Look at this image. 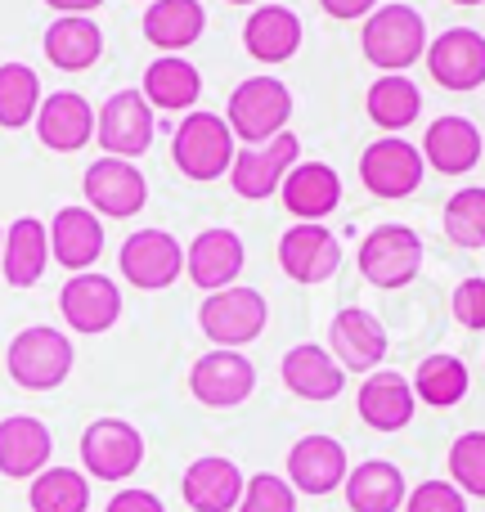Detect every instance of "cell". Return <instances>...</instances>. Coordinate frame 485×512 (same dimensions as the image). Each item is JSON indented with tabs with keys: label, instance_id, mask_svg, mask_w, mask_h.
I'll list each match as a JSON object with an SVG mask.
<instances>
[{
	"label": "cell",
	"instance_id": "obj_18",
	"mask_svg": "<svg viewBox=\"0 0 485 512\" xmlns=\"http://www.w3.org/2000/svg\"><path fill=\"white\" fill-rule=\"evenodd\" d=\"M346 481V445L337 436L310 432L288 450V486L297 495L324 499Z\"/></svg>",
	"mask_w": 485,
	"mask_h": 512
},
{
	"label": "cell",
	"instance_id": "obj_43",
	"mask_svg": "<svg viewBox=\"0 0 485 512\" xmlns=\"http://www.w3.org/2000/svg\"><path fill=\"white\" fill-rule=\"evenodd\" d=\"M104 512H167V504H162L153 490H140V486H131V490H117L113 499H108V508Z\"/></svg>",
	"mask_w": 485,
	"mask_h": 512
},
{
	"label": "cell",
	"instance_id": "obj_17",
	"mask_svg": "<svg viewBox=\"0 0 485 512\" xmlns=\"http://www.w3.org/2000/svg\"><path fill=\"white\" fill-rule=\"evenodd\" d=\"M387 346L391 342H387L382 319L364 306L337 310L333 324H328V351H333V360L346 373H373L382 364V355H387Z\"/></svg>",
	"mask_w": 485,
	"mask_h": 512
},
{
	"label": "cell",
	"instance_id": "obj_41",
	"mask_svg": "<svg viewBox=\"0 0 485 512\" xmlns=\"http://www.w3.org/2000/svg\"><path fill=\"white\" fill-rule=\"evenodd\" d=\"M405 512H468V499L454 481H423L418 490H409Z\"/></svg>",
	"mask_w": 485,
	"mask_h": 512
},
{
	"label": "cell",
	"instance_id": "obj_31",
	"mask_svg": "<svg viewBox=\"0 0 485 512\" xmlns=\"http://www.w3.org/2000/svg\"><path fill=\"white\" fill-rule=\"evenodd\" d=\"M45 265H50V230L36 216H18L5 230L0 274H5L9 288H32V283H41Z\"/></svg>",
	"mask_w": 485,
	"mask_h": 512
},
{
	"label": "cell",
	"instance_id": "obj_29",
	"mask_svg": "<svg viewBox=\"0 0 485 512\" xmlns=\"http://www.w3.org/2000/svg\"><path fill=\"white\" fill-rule=\"evenodd\" d=\"M41 50L59 72H86L104 54V32H99V23L90 14H59L45 27Z\"/></svg>",
	"mask_w": 485,
	"mask_h": 512
},
{
	"label": "cell",
	"instance_id": "obj_42",
	"mask_svg": "<svg viewBox=\"0 0 485 512\" xmlns=\"http://www.w3.org/2000/svg\"><path fill=\"white\" fill-rule=\"evenodd\" d=\"M450 310H454V319H459L468 333H481L485 328V279L481 274H472V279H463L459 288H454Z\"/></svg>",
	"mask_w": 485,
	"mask_h": 512
},
{
	"label": "cell",
	"instance_id": "obj_2",
	"mask_svg": "<svg viewBox=\"0 0 485 512\" xmlns=\"http://www.w3.org/2000/svg\"><path fill=\"white\" fill-rule=\"evenodd\" d=\"M234 153H239V140H234L230 122L221 113H207V108L185 113V122L171 135V158H176L180 176L198 180V185L230 176Z\"/></svg>",
	"mask_w": 485,
	"mask_h": 512
},
{
	"label": "cell",
	"instance_id": "obj_25",
	"mask_svg": "<svg viewBox=\"0 0 485 512\" xmlns=\"http://www.w3.org/2000/svg\"><path fill=\"white\" fill-rule=\"evenodd\" d=\"M45 230H50V261L72 274L90 270L104 256V221L90 207H59Z\"/></svg>",
	"mask_w": 485,
	"mask_h": 512
},
{
	"label": "cell",
	"instance_id": "obj_40",
	"mask_svg": "<svg viewBox=\"0 0 485 512\" xmlns=\"http://www.w3.org/2000/svg\"><path fill=\"white\" fill-rule=\"evenodd\" d=\"M234 512H297V490L288 486V477L256 472V477H247L243 499Z\"/></svg>",
	"mask_w": 485,
	"mask_h": 512
},
{
	"label": "cell",
	"instance_id": "obj_36",
	"mask_svg": "<svg viewBox=\"0 0 485 512\" xmlns=\"http://www.w3.org/2000/svg\"><path fill=\"white\" fill-rule=\"evenodd\" d=\"M41 108V77L27 63H0V126L5 131H23L36 122Z\"/></svg>",
	"mask_w": 485,
	"mask_h": 512
},
{
	"label": "cell",
	"instance_id": "obj_9",
	"mask_svg": "<svg viewBox=\"0 0 485 512\" xmlns=\"http://www.w3.org/2000/svg\"><path fill=\"white\" fill-rule=\"evenodd\" d=\"M95 140L108 158H144L153 149V108L140 90H113L95 113Z\"/></svg>",
	"mask_w": 485,
	"mask_h": 512
},
{
	"label": "cell",
	"instance_id": "obj_15",
	"mask_svg": "<svg viewBox=\"0 0 485 512\" xmlns=\"http://www.w3.org/2000/svg\"><path fill=\"white\" fill-rule=\"evenodd\" d=\"M279 265L292 283L315 288V283H328L337 274V265H342V243H337V234L328 230L324 221H297L292 230H283V239H279Z\"/></svg>",
	"mask_w": 485,
	"mask_h": 512
},
{
	"label": "cell",
	"instance_id": "obj_22",
	"mask_svg": "<svg viewBox=\"0 0 485 512\" xmlns=\"http://www.w3.org/2000/svg\"><path fill=\"white\" fill-rule=\"evenodd\" d=\"M355 409L360 418L373 427V432H405L418 414V396L409 387L405 373H387L373 369L369 378L360 382V396H355Z\"/></svg>",
	"mask_w": 485,
	"mask_h": 512
},
{
	"label": "cell",
	"instance_id": "obj_10",
	"mask_svg": "<svg viewBox=\"0 0 485 512\" xmlns=\"http://www.w3.org/2000/svg\"><path fill=\"white\" fill-rule=\"evenodd\" d=\"M297 162H301V140L292 131L274 135V140H265V144H243L230 162V185L247 203H261V198H270L274 189L283 185V176H288Z\"/></svg>",
	"mask_w": 485,
	"mask_h": 512
},
{
	"label": "cell",
	"instance_id": "obj_44",
	"mask_svg": "<svg viewBox=\"0 0 485 512\" xmlns=\"http://www.w3.org/2000/svg\"><path fill=\"white\" fill-rule=\"evenodd\" d=\"M378 5H382V0H319V9H324L328 18H337V23H351V18H369Z\"/></svg>",
	"mask_w": 485,
	"mask_h": 512
},
{
	"label": "cell",
	"instance_id": "obj_5",
	"mask_svg": "<svg viewBox=\"0 0 485 512\" xmlns=\"http://www.w3.org/2000/svg\"><path fill=\"white\" fill-rule=\"evenodd\" d=\"M270 324V306L256 288H243V283H230L221 292H207V301L198 306V328H203L207 342L225 346V351H243L247 342L265 333Z\"/></svg>",
	"mask_w": 485,
	"mask_h": 512
},
{
	"label": "cell",
	"instance_id": "obj_38",
	"mask_svg": "<svg viewBox=\"0 0 485 512\" xmlns=\"http://www.w3.org/2000/svg\"><path fill=\"white\" fill-rule=\"evenodd\" d=\"M445 239L468 252L485 248V189L481 185L459 189V194L445 203Z\"/></svg>",
	"mask_w": 485,
	"mask_h": 512
},
{
	"label": "cell",
	"instance_id": "obj_32",
	"mask_svg": "<svg viewBox=\"0 0 485 512\" xmlns=\"http://www.w3.org/2000/svg\"><path fill=\"white\" fill-rule=\"evenodd\" d=\"M203 32H207L203 0H149V9H144V36L162 54L189 50V45L203 41Z\"/></svg>",
	"mask_w": 485,
	"mask_h": 512
},
{
	"label": "cell",
	"instance_id": "obj_8",
	"mask_svg": "<svg viewBox=\"0 0 485 512\" xmlns=\"http://www.w3.org/2000/svg\"><path fill=\"white\" fill-rule=\"evenodd\" d=\"M144 463V436L126 418H95L81 432V468L95 481H126Z\"/></svg>",
	"mask_w": 485,
	"mask_h": 512
},
{
	"label": "cell",
	"instance_id": "obj_24",
	"mask_svg": "<svg viewBox=\"0 0 485 512\" xmlns=\"http://www.w3.org/2000/svg\"><path fill=\"white\" fill-rule=\"evenodd\" d=\"M279 378H283V387H288L292 396L315 400V405L337 400L342 396V387H346V369L333 360L328 346H315V342L292 346V351L283 355V364H279Z\"/></svg>",
	"mask_w": 485,
	"mask_h": 512
},
{
	"label": "cell",
	"instance_id": "obj_20",
	"mask_svg": "<svg viewBox=\"0 0 485 512\" xmlns=\"http://www.w3.org/2000/svg\"><path fill=\"white\" fill-rule=\"evenodd\" d=\"M243 265H247L243 239L234 230H225V225H216V230H203L185 248V274L203 292H221V288H230V283H239Z\"/></svg>",
	"mask_w": 485,
	"mask_h": 512
},
{
	"label": "cell",
	"instance_id": "obj_35",
	"mask_svg": "<svg viewBox=\"0 0 485 512\" xmlns=\"http://www.w3.org/2000/svg\"><path fill=\"white\" fill-rule=\"evenodd\" d=\"M409 387H414V396L423 400V405L454 409L463 396H468V364H463L459 355L436 351V355H427V360L414 369Z\"/></svg>",
	"mask_w": 485,
	"mask_h": 512
},
{
	"label": "cell",
	"instance_id": "obj_45",
	"mask_svg": "<svg viewBox=\"0 0 485 512\" xmlns=\"http://www.w3.org/2000/svg\"><path fill=\"white\" fill-rule=\"evenodd\" d=\"M45 5H50L54 14H95L104 0H45Z\"/></svg>",
	"mask_w": 485,
	"mask_h": 512
},
{
	"label": "cell",
	"instance_id": "obj_46",
	"mask_svg": "<svg viewBox=\"0 0 485 512\" xmlns=\"http://www.w3.org/2000/svg\"><path fill=\"white\" fill-rule=\"evenodd\" d=\"M454 5H485V0H454Z\"/></svg>",
	"mask_w": 485,
	"mask_h": 512
},
{
	"label": "cell",
	"instance_id": "obj_11",
	"mask_svg": "<svg viewBox=\"0 0 485 512\" xmlns=\"http://www.w3.org/2000/svg\"><path fill=\"white\" fill-rule=\"evenodd\" d=\"M122 279L140 292H162L185 274V248L171 230H135L117 252Z\"/></svg>",
	"mask_w": 485,
	"mask_h": 512
},
{
	"label": "cell",
	"instance_id": "obj_34",
	"mask_svg": "<svg viewBox=\"0 0 485 512\" xmlns=\"http://www.w3.org/2000/svg\"><path fill=\"white\" fill-rule=\"evenodd\" d=\"M364 108H369V122L378 126V131L400 135L423 113V90H418L405 72H382L369 86V95H364Z\"/></svg>",
	"mask_w": 485,
	"mask_h": 512
},
{
	"label": "cell",
	"instance_id": "obj_7",
	"mask_svg": "<svg viewBox=\"0 0 485 512\" xmlns=\"http://www.w3.org/2000/svg\"><path fill=\"white\" fill-rule=\"evenodd\" d=\"M423 176H427L423 149L409 140H396V135L373 140L369 149L360 153V180L373 198H382V203H400V198L418 194Z\"/></svg>",
	"mask_w": 485,
	"mask_h": 512
},
{
	"label": "cell",
	"instance_id": "obj_6",
	"mask_svg": "<svg viewBox=\"0 0 485 512\" xmlns=\"http://www.w3.org/2000/svg\"><path fill=\"white\" fill-rule=\"evenodd\" d=\"M355 265H360V274L373 288L396 292L405 283H414L418 270H423V239L409 225H378V230L364 234Z\"/></svg>",
	"mask_w": 485,
	"mask_h": 512
},
{
	"label": "cell",
	"instance_id": "obj_3",
	"mask_svg": "<svg viewBox=\"0 0 485 512\" xmlns=\"http://www.w3.org/2000/svg\"><path fill=\"white\" fill-rule=\"evenodd\" d=\"M292 117V90L270 72H256L234 86L230 104H225V122H230L239 144H265L274 135L288 131Z\"/></svg>",
	"mask_w": 485,
	"mask_h": 512
},
{
	"label": "cell",
	"instance_id": "obj_39",
	"mask_svg": "<svg viewBox=\"0 0 485 512\" xmlns=\"http://www.w3.org/2000/svg\"><path fill=\"white\" fill-rule=\"evenodd\" d=\"M450 481L472 499H485V432H463L450 445Z\"/></svg>",
	"mask_w": 485,
	"mask_h": 512
},
{
	"label": "cell",
	"instance_id": "obj_23",
	"mask_svg": "<svg viewBox=\"0 0 485 512\" xmlns=\"http://www.w3.org/2000/svg\"><path fill=\"white\" fill-rule=\"evenodd\" d=\"M54 436L41 418L32 414H9L0 418V472L9 481H32L36 472L50 468Z\"/></svg>",
	"mask_w": 485,
	"mask_h": 512
},
{
	"label": "cell",
	"instance_id": "obj_21",
	"mask_svg": "<svg viewBox=\"0 0 485 512\" xmlns=\"http://www.w3.org/2000/svg\"><path fill=\"white\" fill-rule=\"evenodd\" d=\"M247 477L239 472V463L225 454H203L185 468L180 477V495H185L189 512H234L243 499Z\"/></svg>",
	"mask_w": 485,
	"mask_h": 512
},
{
	"label": "cell",
	"instance_id": "obj_47",
	"mask_svg": "<svg viewBox=\"0 0 485 512\" xmlns=\"http://www.w3.org/2000/svg\"><path fill=\"white\" fill-rule=\"evenodd\" d=\"M230 5H261V0H230Z\"/></svg>",
	"mask_w": 485,
	"mask_h": 512
},
{
	"label": "cell",
	"instance_id": "obj_19",
	"mask_svg": "<svg viewBox=\"0 0 485 512\" xmlns=\"http://www.w3.org/2000/svg\"><path fill=\"white\" fill-rule=\"evenodd\" d=\"M36 140L54 153H77L95 140V108L77 90H54L36 108Z\"/></svg>",
	"mask_w": 485,
	"mask_h": 512
},
{
	"label": "cell",
	"instance_id": "obj_14",
	"mask_svg": "<svg viewBox=\"0 0 485 512\" xmlns=\"http://www.w3.org/2000/svg\"><path fill=\"white\" fill-rule=\"evenodd\" d=\"M59 310L68 319L72 333L81 337H99L122 319V288L99 270H81L63 283L59 292Z\"/></svg>",
	"mask_w": 485,
	"mask_h": 512
},
{
	"label": "cell",
	"instance_id": "obj_28",
	"mask_svg": "<svg viewBox=\"0 0 485 512\" xmlns=\"http://www.w3.org/2000/svg\"><path fill=\"white\" fill-rule=\"evenodd\" d=\"M279 198L297 221H324L337 212L342 203V176H337L328 162H297V167L283 176Z\"/></svg>",
	"mask_w": 485,
	"mask_h": 512
},
{
	"label": "cell",
	"instance_id": "obj_37",
	"mask_svg": "<svg viewBox=\"0 0 485 512\" xmlns=\"http://www.w3.org/2000/svg\"><path fill=\"white\" fill-rule=\"evenodd\" d=\"M32 512H86L90 508V481L77 468H45L32 477L27 490Z\"/></svg>",
	"mask_w": 485,
	"mask_h": 512
},
{
	"label": "cell",
	"instance_id": "obj_12",
	"mask_svg": "<svg viewBox=\"0 0 485 512\" xmlns=\"http://www.w3.org/2000/svg\"><path fill=\"white\" fill-rule=\"evenodd\" d=\"M81 189H86L90 212L113 216V221H126V216L144 212V203H149V180H144V171L126 158H108V153L86 167Z\"/></svg>",
	"mask_w": 485,
	"mask_h": 512
},
{
	"label": "cell",
	"instance_id": "obj_1",
	"mask_svg": "<svg viewBox=\"0 0 485 512\" xmlns=\"http://www.w3.org/2000/svg\"><path fill=\"white\" fill-rule=\"evenodd\" d=\"M360 50L373 68L382 72H405L427 54V23L414 5L391 0L378 5L360 27Z\"/></svg>",
	"mask_w": 485,
	"mask_h": 512
},
{
	"label": "cell",
	"instance_id": "obj_48",
	"mask_svg": "<svg viewBox=\"0 0 485 512\" xmlns=\"http://www.w3.org/2000/svg\"><path fill=\"white\" fill-rule=\"evenodd\" d=\"M0 252H5V225H0Z\"/></svg>",
	"mask_w": 485,
	"mask_h": 512
},
{
	"label": "cell",
	"instance_id": "obj_26",
	"mask_svg": "<svg viewBox=\"0 0 485 512\" xmlns=\"http://www.w3.org/2000/svg\"><path fill=\"white\" fill-rule=\"evenodd\" d=\"M306 41V27H301V14L288 5H256L243 23V45L256 63H288L292 54Z\"/></svg>",
	"mask_w": 485,
	"mask_h": 512
},
{
	"label": "cell",
	"instance_id": "obj_4",
	"mask_svg": "<svg viewBox=\"0 0 485 512\" xmlns=\"http://www.w3.org/2000/svg\"><path fill=\"white\" fill-rule=\"evenodd\" d=\"M72 360H77L72 337L59 333V328H50V324L23 328V333L9 342V351H5L9 378H14L23 391H54V387H63V382H68V373H72Z\"/></svg>",
	"mask_w": 485,
	"mask_h": 512
},
{
	"label": "cell",
	"instance_id": "obj_30",
	"mask_svg": "<svg viewBox=\"0 0 485 512\" xmlns=\"http://www.w3.org/2000/svg\"><path fill=\"white\" fill-rule=\"evenodd\" d=\"M140 95L149 99V108H162V113H194L198 95H203V72L185 54H162L144 68Z\"/></svg>",
	"mask_w": 485,
	"mask_h": 512
},
{
	"label": "cell",
	"instance_id": "obj_13",
	"mask_svg": "<svg viewBox=\"0 0 485 512\" xmlns=\"http://www.w3.org/2000/svg\"><path fill=\"white\" fill-rule=\"evenodd\" d=\"M189 391H194V400L207 409H239L256 391V364L247 360L243 351L216 346V351L194 360V369H189Z\"/></svg>",
	"mask_w": 485,
	"mask_h": 512
},
{
	"label": "cell",
	"instance_id": "obj_27",
	"mask_svg": "<svg viewBox=\"0 0 485 512\" xmlns=\"http://www.w3.org/2000/svg\"><path fill=\"white\" fill-rule=\"evenodd\" d=\"M481 153H485V144H481L477 122H468L459 113L436 117L423 135V162L432 171H441V176H468L481 162Z\"/></svg>",
	"mask_w": 485,
	"mask_h": 512
},
{
	"label": "cell",
	"instance_id": "obj_33",
	"mask_svg": "<svg viewBox=\"0 0 485 512\" xmlns=\"http://www.w3.org/2000/svg\"><path fill=\"white\" fill-rule=\"evenodd\" d=\"M346 504L351 512H400L409 499L405 472L387 459H364L360 468L346 472Z\"/></svg>",
	"mask_w": 485,
	"mask_h": 512
},
{
	"label": "cell",
	"instance_id": "obj_16",
	"mask_svg": "<svg viewBox=\"0 0 485 512\" xmlns=\"http://www.w3.org/2000/svg\"><path fill=\"white\" fill-rule=\"evenodd\" d=\"M427 68L432 81L454 95H468V90L485 86V36L472 27H450L436 41H427Z\"/></svg>",
	"mask_w": 485,
	"mask_h": 512
}]
</instances>
